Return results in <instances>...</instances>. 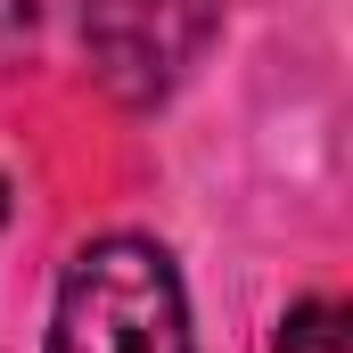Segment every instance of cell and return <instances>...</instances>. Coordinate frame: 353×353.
<instances>
[{
	"label": "cell",
	"mask_w": 353,
	"mask_h": 353,
	"mask_svg": "<svg viewBox=\"0 0 353 353\" xmlns=\"http://www.w3.org/2000/svg\"><path fill=\"white\" fill-rule=\"evenodd\" d=\"M50 353H189V304L148 239H99L66 263Z\"/></svg>",
	"instance_id": "cell-1"
},
{
	"label": "cell",
	"mask_w": 353,
	"mask_h": 353,
	"mask_svg": "<svg viewBox=\"0 0 353 353\" xmlns=\"http://www.w3.org/2000/svg\"><path fill=\"white\" fill-rule=\"evenodd\" d=\"M222 25V0H83V41L99 83L132 107L165 99V90L205 58Z\"/></svg>",
	"instance_id": "cell-2"
},
{
	"label": "cell",
	"mask_w": 353,
	"mask_h": 353,
	"mask_svg": "<svg viewBox=\"0 0 353 353\" xmlns=\"http://www.w3.org/2000/svg\"><path fill=\"white\" fill-rule=\"evenodd\" d=\"M279 353H345V304H329V296H312V304H288V321H279Z\"/></svg>",
	"instance_id": "cell-3"
},
{
	"label": "cell",
	"mask_w": 353,
	"mask_h": 353,
	"mask_svg": "<svg viewBox=\"0 0 353 353\" xmlns=\"http://www.w3.org/2000/svg\"><path fill=\"white\" fill-rule=\"evenodd\" d=\"M0 222H8V181H0Z\"/></svg>",
	"instance_id": "cell-4"
}]
</instances>
